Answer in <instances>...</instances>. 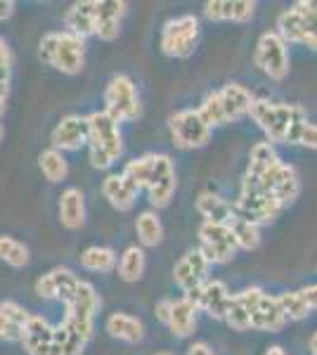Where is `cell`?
<instances>
[{"instance_id":"obj_24","label":"cell","mask_w":317,"mask_h":355,"mask_svg":"<svg viewBox=\"0 0 317 355\" xmlns=\"http://www.w3.org/2000/svg\"><path fill=\"white\" fill-rule=\"evenodd\" d=\"M197 306H194L189 299H178L171 303V313H169V327L173 334L180 336V339H187V336L194 334V327H197Z\"/></svg>"},{"instance_id":"obj_37","label":"cell","mask_w":317,"mask_h":355,"mask_svg":"<svg viewBox=\"0 0 317 355\" xmlns=\"http://www.w3.org/2000/svg\"><path fill=\"white\" fill-rule=\"evenodd\" d=\"M286 145H301V147H308V150H317V123L308 121V116L301 119V121L291 128Z\"/></svg>"},{"instance_id":"obj_8","label":"cell","mask_w":317,"mask_h":355,"mask_svg":"<svg viewBox=\"0 0 317 355\" xmlns=\"http://www.w3.org/2000/svg\"><path fill=\"white\" fill-rule=\"evenodd\" d=\"M253 64L273 81H284L289 76V45L277 36V31H268L258 38Z\"/></svg>"},{"instance_id":"obj_26","label":"cell","mask_w":317,"mask_h":355,"mask_svg":"<svg viewBox=\"0 0 317 355\" xmlns=\"http://www.w3.org/2000/svg\"><path fill=\"white\" fill-rule=\"evenodd\" d=\"M197 211L204 216V220L218 223V225H230V220L234 218V204L223 199L216 192H201L197 197Z\"/></svg>"},{"instance_id":"obj_7","label":"cell","mask_w":317,"mask_h":355,"mask_svg":"<svg viewBox=\"0 0 317 355\" xmlns=\"http://www.w3.org/2000/svg\"><path fill=\"white\" fill-rule=\"evenodd\" d=\"M85 121H88V150L100 152L117 162L123 154V135H121L119 123L105 110L88 114Z\"/></svg>"},{"instance_id":"obj_49","label":"cell","mask_w":317,"mask_h":355,"mask_svg":"<svg viewBox=\"0 0 317 355\" xmlns=\"http://www.w3.org/2000/svg\"><path fill=\"white\" fill-rule=\"evenodd\" d=\"M5 137V128H3V123H0V140Z\"/></svg>"},{"instance_id":"obj_35","label":"cell","mask_w":317,"mask_h":355,"mask_svg":"<svg viewBox=\"0 0 317 355\" xmlns=\"http://www.w3.org/2000/svg\"><path fill=\"white\" fill-rule=\"evenodd\" d=\"M280 308L284 313L286 322H298V320H305L310 315V308L305 303L301 289H293V291H284V294L277 296Z\"/></svg>"},{"instance_id":"obj_30","label":"cell","mask_w":317,"mask_h":355,"mask_svg":"<svg viewBox=\"0 0 317 355\" xmlns=\"http://www.w3.org/2000/svg\"><path fill=\"white\" fill-rule=\"evenodd\" d=\"M38 168L48 182H62L69 175V162L65 159V154L53 150V147L38 154Z\"/></svg>"},{"instance_id":"obj_5","label":"cell","mask_w":317,"mask_h":355,"mask_svg":"<svg viewBox=\"0 0 317 355\" xmlns=\"http://www.w3.org/2000/svg\"><path fill=\"white\" fill-rule=\"evenodd\" d=\"M105 112L114 119L119 125L137 121L142 116V105L137 97V88L130 76L119 73L107 83L105 90Z\"/></svg>"},{"instance_id":"obj_43","label":"cell","mask_w":317,"mask_h":355,"mask_svg":"<svg viewBox=\"0 0 317 355\" xmlns=\"http://www.w3.org/2000/svg\"><path fill=\"white\" fill-rule=\"evenodd\" d=\"M305 303H308L310 311H317V284H310V287H303L301 289Z\"/></svg>"},{"instance_id":"obj_38","label":"cell","mask_w":317,"mask_h":355,"mask_svg":"<svg viewBox=\"0 0 317 355\" xmlns=\"http://www.w3.org/2000/svg\"><path fill=\"white\" fill-rule=\"evenodd\" d=\"M53 341L62 348V355H83V351H85V341L78 339L76 334H71L69 329H65L62 324L55 327Z\"/></svg>"},{"instance_id":"obj_2","label":"cell","mask_w":317,"mask_h":355,"mask_svg":"<svg viewBox=\"0 0 317 355\" xmlns=\"http://www.w3.org/2000/svg\"><path fill=\"white\" fill-rule=\"evenodd\" d=\"M38 57L43 64L67 76H78L85 64V41L67 31H50L40 38Z\"/></svg>"},{"instance_id":"obj_40","label":"cell","mask_w":317,"mask_h":355,"mask_svg":"<svg viewBox=\"0 0 317 355\" xmlns=\"http://www.w3.org/2000/svg\"><path fill=\"white\" fill-rule=\"evenodd\" d=\"M10 73H12V50L8 41L0 36V81L10 83Z\"/></svg>"},{"instance_id":"obj_28","label":"cell","mask_w":317,"mask_h":355,"mask_svg":"<svg viewBox=\"0 0 317 355\" xmlns=\"http://www.w3.org/2000/svg\"><path fill=\"white\" fill-rule=\"evenodd\" d=\"M147 268V256L142 246H128L119 259V277L123 282H137L142 279Z\"/></svg>"},{"instance_id":"obj_32","label":"cell","mask_w":317,"mask_h":355,"mask_svg":"<svg viewBox=\"0 0 317 355\" xmlns=\"http://www.w3.org/2000/svg\"><path fill=\"white\" fill-rule=\"evenodd\" d=\"M152 168H154V154H142V157L130 159L121 175L140 192V190H147L149 178H152Z\"/></svg>"},{"instance_id":"obj_13","label":"cell","mask_w":317,"mask_h":355,"mask_svg":"<svg viewBox=\"0 0 317 355\" xmlns=\"http://www.w3.org/2000/svg\"><path fill=\"white\" fill-rule=\"evenodd\" d=\"M185 299L192 301L194 306H197V311H204L209 318L225 320V313H228L232 294H230L228 284H225L223 279H206L199 289L185 294Z\"/></svg>"},{"instance_id":"obj_3","label":"cell","mask_w":317,"mask_h":355,"mask_svg":"<svg viewBox=\"0 0 317 355\" xmlns=\"http://www.w3.org/2000/svg\"><path fill=\"white\" fill-rule=\"evenodd\" d=\"M277 36L286 45L317 50V0H298L277 17Z\"/></svg>"},{"instance_id":"obj_11","label":"cell","mask_w":317,"mask_h":355,"mask_svg":"<svg viewBox=\"0 0 317 355\" xmlns=\"http://www.w3.org/2000/svg\"><path fill=\"white\" fill-rule=\"evenodd\" d=\"M178 190V178H175V166H173L169 154H154V168L152 178H149L147 194L149 204L154 209H166L173 202V194Z\"/></svg>"},{"instance_id":"obj_16","label":"cell","mask_w":317,"mask_h":355,"mask_svg":"<svg viewBox=\"0 0 317 355\" xmlns=\"http://www.w3.org/2000/svg\"><path fill=\"white\" fill-rule=\"evenodd\" d=\"M126 0H97L95 8V36L100 41H117L121 33V21L126 17Z\"/></svg>"},{"instance_id":"obj_20","label":"cell","mask_w":317,"mask_h":355,"mask_svg":"<svg viewBox=\"0 0 317 355\" xmlns=\"http://www.w3.org/2000/svg\"><path fill=\"white\" fill-rule=\"evenodd\" d=\"M95 8H97V0H80V3H74L65 15L67 33H74V36L83 38V41L95 36Z\"/></svg>"},{"instance_id":"obj_1","label":"cell","mask_w":317,"mask_h":355,"mask_svg":"<svg viewBox=\"0 0 317 355\" xmlns=\"http://www.w3.org/2000/svg\"><path fill=\"white\" fill-rule=\"evenodd\" d=\"M253 123L265 133V142L270 145H286L291 128L301 119H305V110L301 105H286V102H273L265 97H256L249 110Z\"/></svg>"},{"instance_id":"obj_12","label":"cell","mask_w":317,"mask_h":355,"mask_svg":"<svg viewBox=\"0 0 317 355\" xmlns=\"http://www.w3.org/2000/svg\"><path fill=\"white\" fill-rule=\"evenodd\" d=\"M78 275L71 270V268L65 266H57L50 272L40 275L36 279V294L40 299H48V301H62L67 306L71 301L74 291L78 287Z\"/></svg>"},{"instance_id":"obj_21","label":"cell","mask_w":317,"mask_h":355,"mask_svg":"<svg viewBox=\"0 0 317 355\" xmlns=\"http://www.w3.org/2000/svg\"><path fill=\"white\" fill-rule=\"evenodd\" d=\"M102 194L112 204V209L121 211V214L130 211L137 202V190L121 173H109L102 180Z\"/></svg>"},{"instance_id":"obj_39","label":"cell","mask_w":317,"mask_h":355,"mask_svg":"<svg viewBox=\"0 0 317 355\" xmlns=\"http://www.w3.org/2000/svg\"><path fill=\"white\" fill-rule=\"evenodd\" d=\"M223 322H228V327H232L234 331H246V329H251V318H249V313H246L244 308H241L234 299H230V306H228V313H225V320H223Z\"/></svg>"},{"instance_id":"obj_25","label":"cell","mask_w":317,"mask_h":355,"mask_svg":"<svg viewBox=\"0 0 317 355\" xmlns=\"http://www.w3.org/2000/svg\"><path fill=\"white\" fill-rule=\"evenodd\" d=\"M105 329L109 336L123 341V343H140L145 339V324L142 320H137L135 315L128 313H112L105 322Z\"/></svg>"},{"instance_id":"obj_27","label":"cell","mask_w":317,"mask_h":355,"mask_svg":"<svg viewBox=\"0 0 317 355\" xmlns=\"http://www.w3.org/2000/svg\"><path fill=\"white\" fill-rule=\"evenodd\" d=\"M298 194H301V178H298L296 168L289 164H282L273 182V197L277 199V204L284 209V206L296 202Z\"/></svg>"},{"instance_id":"obj_34","label":"cell","mask_w":317,"mask_h":355,"mask_svg":"<svg viewBox=\"0 0 317 355\" xmlns=\"http://www.w3.org/2000/svg\"><path fill=\"white\" fill-rule=\"evenodd\" d=\"M28 246L10 234H0V261L8 263L10 268H24L28 266Z\"/></svg>"},{"instance_id":"obj_6","label":"cell","mask_w":317,"mask_h":355,"mask_svg":"<svg viewBox=\"0 0 317 355\" xmlns=\"http://www.w3.org/2000/svg\"><path fill=\"white\" fill-rule=\"evenodd\" d=\"M199 28L197 15H180L175 19H169L161 28V53L185 60L197 48Z\"/></svg>"},{"instance_id":"obj_18","label":"cell","mask_w":317,"mask_h":355,"mask_svg":"<svg viewBox=\"0 0 317 355\" xmlns=\"http://www.w3.org/2000/svg\"><path fill=\"white\" fill-rule=\"evenodd\" d=\"M258 5L253 0H209L204 3V17L209 21H234L244 24L253 19Z\"/></svg>"},{"instance_id":"obj_22","label":"cell","mask_w":317,"mask_h":355,"mask_svg":"<svg viewBox=\"0 0 317 355\" xmlns=\"http://www.w3.org/2000/svg\"><path fill=\"white\" fill-rule=\"evenodd\" d=\"M286 324V318L280 308V301L277 296H270V294H263V299L258 301L256 311L251 315V329H258V331H282Z\"/></svg>"},{"instance_id":"obj_31","label":"cell","mask_w":317,"mask_h":355,"mask_svg":"<svg viewBox=\"0 0 317 355\" xmlns=\"http://www.w3.org/2000/svg\"><path fill=\"white\" fill-rule=\"evenodd\" d=\"M135 232L142 246H159L164 239V225L157 211H142L135 218Z\"/></svg>"},{"instance_id":"obj_29","label":"cell","mask_w":317,"mask_h":355,"mask_svg":"<svg viewBox=\"0 0 317 355\" xmlns=\"http://www.w3.org/2000/svg\"><path fill=\"white\" fill-rule=\"evenodd\" d=\"M80 266L90 272H112L117 268V251L112 246H88L80 254Z\"/></svg>"},{"instance_id":"obj_48","label":"cell","mask_w":317,"mask_h":355,"mask_svg":"<svg viewBox=\"0 0 317 355\" xmlns=\"http://www.w3.org/2000/svg\"><path fill=\"white\" fill-rule=\"evenodd\" d=\"M5 102L8 100H0V116H3V112H5Z\"/></svg>"},{"instance_id":"obj_15","label":"cell","mask_w":317,"mask_h":355,"mask_svg":"<svg viewBox=\"0 0 317 355\" xmlns=\"http://www.w3.org/2000/svg\"><path fill=\"white\" fill-rule=\"evenodd\" d=\"M209 268L211 263L206 261V256L199 249H189L185 256H180V261L173 268V282L185 294H189V291L199 289L209 279Z\"/></svg>"},{"instance_id":"obj_46","label":"cell","mask_w":317,"mask_h":355,"mask_svg":"<svg viewBox=\"0 0 317 355\" xmlns=\"http://www.w3.org/2000/svg\"><path fill=\"white\" fill-rule=\"evenodd\" d=\"M263 355H286V351L282 346H270V348H265Z\"/></svg>"},{"instance_id":"obj_50","label":"cell","mask_w":317,"mask_h":355,"mask_svg":"<svg viewBox=\"0 0 317 355\" xmlns=\"http://www.w3.org/2000/svg\"><path fill=\"white\" fill-rule=\"evenodd\" d=\"M154 355H173L171 351H159V353H154Z\"/></svg>"},{"instance_id":"obj_45","label":"cell","mask_w":317,"mask_h":355,"mask_svg":"<svg viewBox=\"0 0 317 355\" xmlns=\"http://www.w3.org/2000/svg\"><path fill=\"white\" fill-rule=\"evenodd\" d=\"M15 10H17V5L12 0H0V21L10 19V17L15 15Z\"/></svg>"},{"instance_id":"obj_23","label":"cell","mask_w":317,"mask_h":355,"mask_svg":"<svg viewBox=\"0 0 317 355\" xmlns=\"http://www.w3.org/2000/svg\"><path fill=\"white\" fill-rule=\"evenodd\" d=\"M60 223L67 230H78L85 225V197L78 187H67L60 194Z\"/></svg>"},{"instance_id":"obj_36","label":"cell","mask_w":317,"mask_h":355,"mask_svg":"<svg viewBox=\"0 0 317 355\" xmlns=\"http://www.w3.org/2000/svg\"><path fill=\"white\" fill-rule=\"evenodd\" d=\"M199 116L204 119V123L209 125V128H218V125H225V114H223V107H221V100H218V93L213 90L201 100V105L197 107Z\"/></svg>"},{"instance_id":"obj_41","label":"cell","mask_w":317,"mask_h":355,"mask_svg":"<svg viewBox=\"0 0 317 355\" xmlns=\"http://www.w3.org/2000/svg\"><path fill=\"white\" fill-rule=\"evenodd\" d=\"M0 341H19V324H15L0 308Z\"/></svg>"},{"instance_id":"obj_42","label":"cell","mask_w":317,"mask_h":355,"mask_svg":"<svg viewBox=\"0 0 317 355\" xmlns=\"http://www.w3.org/2000/svg\"><path fill=\"white\" fill-rule=\"evenodd\" d=\"M171 303L173 299H161L157 306H154V313H157V320L159 322H169V313H171Z\"/></svg>"},{"instance_id":"obj_14","label":"cell","mask_w":317,"mask_h":355,"mask_svg":"<svg viewBox=\"0 0 317 355\" xmlns=\"http://www.w3.org/2000/svg\"><path fill=\"white\" fill-rule=\"evenodd\" d=\"M50 145L57 152H78L88 145V121L78 114H67L60 119V123L50 133Z\"/></svg>"},{"instance_id":"obj_33","label":"cell","mask_w":317,"mask_h":355,"mask_svg":"<svg viewBox=\"0 0 317 355\" xmlns=\"http://www.w3.org/2000/svg\"><path fill=\"white\" fill-rule=\"evenodd\" d=\"M228 227H230V232L234 234V239H237L239 249H244V251L258 249V244H261V227L258 225H253L251 220H246V218H241L239 214H234V218L230 220Z\"/></svg>"},{"instance_id":"obj_4","label":"cell","mask_w":317,"mask_h":355,"mask_svg":"<svg viewBox=\"0 0 317 355\" xmlns=\"http://www.w3.org/2000/svg\"><path fill=\"white\" fill-rule=\"evenodd\" d=\"M102 301L97 289L90 282L80 279L76 291H74L71 301L67 303V313L62 320V327L69 329L71 334H76L78 339H83L88 343L93 339V329H95V315L100 311Z\"/></svg>"},{"instance_id":"obj_9","label":"cell","mask_w":317,"mask_h":355,"mask_svg":"<svg viewBox=\"0 0 317 355\" xmlns=\"http://www.w3.org/2000/svg\"><path fill=\"white\" fill-rule=\"evenodd\" d=\"M171 137L180 150H201L209 145L211 128L204 123L197 110H180L169 119Z\"/></svg>"},{"instance_id":"obj_47","label":"cell","mask_w":317,"mask_h":355,"mask_svg":"<svg viewBox=\"0 0 317 355\" xmlns=\"http://www.w3.org/2000/svg\"><path fill=\"white\" fill-rule=\"evenodd\" d=\"M308 348H310V355H317V331L313 336H310V343H308Z\"/></svg>"},{"instance_id":"obj_44","label":"cell","mask_w":317,"mask_h":355,"mask_svg":"<svg viewBox=\"0 0 317 355\" xmlns=\"http://www.w3.org/2000/svg\"><path fill=\"white\" fill-rule=\"evenodd\" d=\"M187 355H216V353L211 351V346H209V343L197 341V343H192V346L187 348Z\"/></svg>"},{"instance_id":"obj_19","label":"cell","mask_w":317,"mask_h":355,"mask_svg":"<svg viewBox=\"0 0 317 355\" xmlns=\"http://www.w3.org/2000/svg\"><path fill=\"white\" fill-rule=\"evenodd\" d=\"M218 93V100H221V107H223V114H225V121L228 123H234V121H241L244 116H249V110L253 105L256 97L251 95L249 88H244L241 83H228L223 85Z\"/></svg>"},{"instance_id":"obj_10","label":"cell","mask_w":317,"mask_h":355,"mask_svg":"<svg viewBox=\"0 0 317 355\" xmlns=\"http://www.w3.org/2000/svg\"><path fill=\"white\" fill-rule=\"evenodd\" d=\"M199 251L206 256V261L211 266H223L234 259V254L239 251L237 239L230 232L228 225H218V223L204 220L199 225Z\"/></svg>"},{"instance_id":"obj_17","label":"cell","mask_w":317,"mask_h":355,"mask_svg":"<svg viewBox=\"0 0 317 355\" xmlns=\"http://www.w3.org/2000/svg\"><path fill=\"white\" fill-rule=\"evenodd\" d=\"M55 327L40 315H28V320L22 324L19 341L28 355H48L50 343H53Z\"/></svg>"}]
</instances>
